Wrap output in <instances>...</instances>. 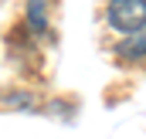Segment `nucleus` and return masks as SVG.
<instances>
[{
    "mask_svg": "<svg viewBox=\"0 0 146 139\" xmlns=\"http://www.w3.org/2000/svg\"><path fill=\"white\" fill-rule=\"evenodd\" d=\"M109 24L115 31H143L146 27V0H109Z\"/></svg>",
    "mask_w": 146,
    "mask_h": 139,
    "instance_id": "f257e3e1",
    "label": "nucleus"
},
{
    "mask_svg": "<svg viewBox=\"0 0 146 139\" xmlns=\"http://www.w3.org/2000/svg\"><path fill=\"white\" fill-rule=\"evenodd\" d=\"M115 51H119V58H129V61L146 58V27H143V31H133L126 41H119Z\"/></svg>",
    "mask_w": 146,
    "mask_h": 139,
    "instance_id": "f03ea898",
    "label": "nucleus"
},
{
    "mask_svg": "<svg viewBox=\"0 0 146 139\" xmlns=\"http://www.w3.org/2000/svg\"><path fill=\"white\" fill-rule=\"evenodd\" d=\"M27 27L37 34L48 27V0H27Z\"/></svg>",
    "mask_w": 146,
    "mask_h": 139,
    "instance_id": "7ed1b4c3",
    "label": "nucleus"
}]
</instances>
